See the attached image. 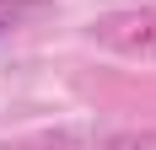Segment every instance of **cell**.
Listing matches in <instances>:
<instances>
[{
    "instance_id": "cell-2",
    "label": "cell",
    "mask_w": 156,
    "mask_h": 150,
    "mask_svg": "<svg viewBox=\"0 0 156 150\" xmlns=\"http://www.w3.org/2000/svg\"><path fill=\"white\" fill-rule=\"evenodd\" d=\"M32 11H38V0H0V38H5V32H16Z\"/></svg>"
},
{
    "instance_id": "cell-1",
    "label": "cell",
    "mask_w": 156,
    "mask_h": 150,
    "mask_svg": "<svg viewBox=\"0 0 156 150\" xmlns=\"http://www.w3.org/2000/svg\"><path fill=\"white\" fill-rule=\"evenodd\" d=\"M97 38H102L113 54H124V59H156V5L108 16V22L97 27Z\"/></svg>"
}]
</instances>
